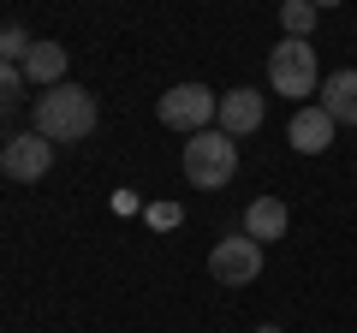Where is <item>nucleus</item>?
I'll list each match as a JSON object with an SVG mask.
<instances>
[{
	"mask_svg": "<svg viewBox=\"0 0 357 333\" xmlns=\"http://www.w3.org/2000/svg\"><path fill=\"white\" fill-rule=\"evenodd\" d=\"M18 72H24V84L54 90V84H66V48H60V42H36V48L18 60Z\"/></svg>",
	"mask_w": 357,
	"mask_h": 333,
	"instance_id": "11",
	"label": "nucleus"
},
{
	"mask_svg": "<svg viewBox=\"0 0 357 333\" xmlns=\"http://www.w3.org/2000/svg\"><path fill=\"white\" fill-rule=\"evenodd\" d=\"M333 131H340V125H333V119L321 114V102H316V107H298V114H292L286 137H292V149H298V155H321V149L333 143Z\"/></svg>",
	"mask_w": 357,
	"mask_h": 333,
	"instance_id": "8",
	"label": "nucleus"
},
{
	"mask_svg": "<svg viewBox=\"0 0 357 333\" xmlns=\"http://www.w3.org/2000/svg\"><path fill=\"white\" fill-rule=\"evenodd\" d=\"M149 220H155V226H178V203H155Z\"/></svg>",
	"mask_w": 357,
	"mask_h": 333,
	"instance_id": "15",
	"label": "nucleus"
},
{
	"mask_svg": "<svg viewBox=\"0 0 357 333\" xmlns=\"http://www.w3.org/2000/svg\"><path fill=\"white\" fill-rule=\"evenodd\" d=\"M30 48H36V36H30L24 24H6V30H0V60H13V65H18Z\"/></svg>",
	"mask_w": 357,
	"mask_h": 333,
	"instance_id": "13",
	"label": "nucleus"
},
{
	"mask_svg": "<svg viewBox=\"0 0 357 333\" xmlns=\"http://www.w3.org/2000/svg\"><path fill=\"white\" fill-rule=\"evenodd\" d=\"M280 24H286V36L310 42V30H316V6H310V0H286V6H280Z\"/></svg>",
	"mask_w": 357,
	"mask_h": 333,
	"instance_id": "12",
	"label": "nucleus"
},
{
	"mask_svg": "<svg viewBox=\"0 0 357 333\" xmlns=\"http://www.w3.org/2000/svg\"><path fill=\"white\" fill-rule=\"evenodd\" d=\"M48 166H54V143L42 137V131H24V137H13L6 149H0V173L18 179V185H36Z\"/></svg>",
	"mask_w": 357,
	"mask_h": 333,
	"instance_id": "6",
	"label": "nucleus"
},
{
	"mask_svg": "<svg viewBox=\"0 0 357 333\" xmlns=\"http://www.w3.org/2000/svg\"><path fill=\"white\" fill-rule=\"evenodd\" d=\"M178 166H185V179H191L197 191H220V185H232V173H238V143H232L220 125L191 131V143H185V155H178Z\"/></svg>",
	"mask_w": 357,
	"mask_h": 333,
	"instance_id": "2",
	"label": "nucleus"
},
{
	"mask_svg": "<svg viewBox=\"0 0 357 333\" xmlns=\"http://www.w3.org/2000/svg\"><path fill=\"white\" fill-rule=\"evenodd\" d=\"M321 114L333 119V125H357V72H333L321 77Z\"/></svg>",
	"mask_w": 357,
	"mask_h": 333,
	"instance_id": "9",
	"label": "nucleus"
},
{
	"mask_svg": "<svg viewBox=\"0 0 357 333\" xmlns=\"http://www.w3.org/2000/svg\"><path fill=\"white\" fill-rule=\"evenodd\" d=\"M220 114V95L208 84H173V90L155 102V119L167 131H208V119Z\"/></svg>",
	"mask_w": 357,
	"mask_h": 333,
	"instance_id": "4",
	"label": "nucleus"
},
{
	"mask_svg": "<svg viewBox=\"0 0 357 333\" xmlns=\"http://www.w3.org/2000/svg\"><path fill=\"white\" fill-rule=\"evenodd\" d=\"M30 114H36V131L48 143H84L96 131V119H102V107H96V95L84 84H54V90L36 95Z\"/></svg>",
	"mask_w": 357,
	"mask_h": 333,
	"instance_id": "1",
	"label": "nucleus"
},
{
	"mask_svg": "<svg viewBox=\"0 0 357 333\" xmlns=\"http://www.w3.org/2000/svg\"><path fill=\"white\" fill-rule=\"evenodd\" d=\"M220 131L227 137H250V131H262V119H268V102L256 90H227L220 95Z\"/></svg>",
	"mask_w": 357,
	"mask_h": 333,
	"instance_id": "7",
	"label": "nucleus"
},
{
	"mask_svg": "<svg viewBox=\"0 0 357 333\" xmlns=\"http://www.w3.org/2000/svg\"><path fill=\"white\" fill-rule=\"evenodd\" d=\"M286 203L280 196H256L250 208H244V238H256V244H274V238H286Z\"/></svg>",
	"mask_w": 357,
	"mask_h": 333,
	"instance_id": "10",
	"label": "nucleus"
},
{
	"mask_svg": "<svg viewBox=\"0 0 357 333\" xmlns=\"http://www.w3.org/2000/svg\"><path fill=\"white\" fill-rule=\"evenodd\" d=\"M18 95H24V72H18L13 60H0V114H6Z\"/></svg>",
	"mask_w": 357,
	"mask_h": 333,
	"instance_id": "14",
	"label": "nucleus"
},
{
	"mask_svg": "<svg viewBox=\"0 0 357 333\" xmlns=\"http://www.w3.org/2000/svg\"><path fill=\"white\" fill-rule=\"evenodd\" d=\"M256 333H280V327H256Z\"/></svg>",
	"mask_w": 357,
	"mask_h": 333,
	"instance_id": "17",
	"label": "nucleus"
},
{
	"mask_svg": "<svg viewBox=\"0 0 357 333\" xmlns=\"http://www.w3.org/2000/svg\"><path fill=\"white\" fill-rule=\"evenodd\" d=\"M268 90L274 95H292L298 107H304V95L321 90V72H316V48L298 36H286L280 48L268 54Z\"/></svg>",
	"mask_w": 357,
	"mask_h": 333,
	"instance_id": "3",
	"label": "nucleus"
},
{
	"mask_svg": "<svg viewBox=\"0 0 357 333\" xmlns=\"http://www.w3.org/2000/svg\"><path fill=\"white\" fill-rule=\"evenodd\" d=\"M208 274H215V286H250L256 274H262V244L256 238H220L215 250H208Z\"/></svg>",
	"mask_w": 357,
	"mask_h": 333,
	"instance_id": "5",
	"label": "nucleus"
},
{
	"mask_svg": "<svg viewBox=\"0 0 357 333\" xmlns=\"http://www.w3.org/2000/svg\"><path fill=\"white\" fill-rule=\"evenodd\" d=\"M280 6H286V0H280Z\"/></svg>",
	"mask_w": 357,
	"mask_h": 333,
	"instance_id": "18",
	"label": "nucleus"
},
{
	"mask_svg": "<svg viewBox=\"0 0 357 333\" xmlns=\"http://www.w3.org/2000/svg\"><path fill=\"white\" fill-rule=\"evenodd\" d=\"M310 6H316V13H321V6H345V0H310Z\"/></svg>",
	"mask_w": 357,
	"mask_h": 333,
	"instance_id": "16",
	"label": "nucleus"
}]
</instances>
